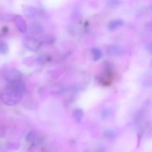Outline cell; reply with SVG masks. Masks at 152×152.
I'll return each instance as SVG.
<instances>
[{"mask_svg":"<svg viewBox=\"0 0 152 152\" xmlns=\"http://www.w3.org/2000/svg\"><path fill=\"white\" fill-rule=\"evenodd\" d=\"M22 94L16 93V92L11 91L10 90H6L0 95V99L2 101L3 103L9 106H13L16 105L20 102L22 99Z\"/></svg>","mask_w":152,"mask_h":152,"instance_id":"obj_1","label":"cell"},{"mask_svg":"<svg viewBox=\"0 0 152 152\" xmlns=\"http://www.w3.org/2000/svg\"><path fill=\"white\" fill-rule=\"evenodd\" d=\"M25 47L31 51H37L41 48L42 42L34 37H25L23 41Z\"/></svg>","mask_w":152,"mask_h":152,"instance_id":"obj_2","label":"cell"},{"mask_svg":"<svg viewBox=\"0 0 152 152\" xmlns=\"http://www.w3.org/2000/svg\"><path fill=\"white\" fill-rule=\"evenodd\" d=\"M25 85L21 80H13V81L9 82L7 85V89L11 91L16 92V93L22 94L25 91Z\"/></svg>","mask_w":152,"mask_h":152,"instance_id":"obj_3","label":"cell"},{"mask_svg":"<svg viewBox=\"0 0 152 152\" xmlns=\"http://www.w3.org/2000/svg\"><path fill=\"white\" fill-rule=\"evenodd\" d=\"M13 19L15 22V25L17 27L18 30L21 33L26 32L27 30H28V26H27L26 22H25V19L22 16H19V15H16V16H13Z\"/></svg>","mask_w":152,"mask_h":152,"instance_id":"obj_4","label":"cell"},{"mask_svg":"<svg viewBox=\"0 0 152 152\" xmlns=\"http://www.w3.org/2000/svg\"><path fill=\"white\" fill-rule=\"evenodd\" d=\"M22 77V74L19 72L18 70L15 69V68H12V69L9 70L6 74L5 78L8 80L9 82L13 81V80H20V77Z\"/></svg>","mask_w":152,"mask_h":152,"instance_id":"obj_5","label":"cell"},{"mask_svg":"<svg viewBox=\"0 0 152 152\" xmlns=\"http://www.w3.org/2000/svg\"><path fill=\"white\" fill-rule=\"evenodd\" d=\"M108 53L110 55H118L122 53V48L118 45H111L108 47Z\"/></svg>","mask_w":152,"mask_h":152,"instance_id":"obj_6","label":"cell"},{"mask_svg":"<svg viewBox=\"0 0 152 152\" xmlns=\"http://www.w3.org/2000/svg\"><path fill=\"white\" fill-rule=\"evenodd\" d=\"M123 25V21L121 19H116V20L111 21L108 25V29L110 31H114L119 27L122 26Z\"/></svg>","mask_w":152,"mask_h":152,"instance_id":"obj_7","label":"cell"},{"mask_svg":"<svg viewBox=\"0 0 152 152\" xmlns=\"http://www.w3.org/2000/svg\"><path fill=\"white\" fill-rule=\"evenodd\" d=\"M91 52L94 61H98L102 58V53L100 49L97 48H94L93 49H91Z\"/></svg>","mask_w":152,"mask_h":152,"instance_id":"obj_8","label":"cell"},{"mask_svg":"<svg viewBox=\"0 0 152 152\" xmlns=\"http://www.w3.org/2000/svg\"><path fill=\"white\" fill-rule=\"evenodd\" d=\"M83 114H84L83 111L82 109H80V108H77V109L74 110V117L77 123H80V122H81L83 117Z\"/></svg>","mask_w":152,"mask_h":152,"instance_id":"obj_9","label":"cell"},{"mask_svg":"<svg viewBox=\"0 0 152 152\" xmlns=\"http://www.w3.org/2000/svg\"><path fill=\"white\" fill-rule=\"evenodd\" d=\"M31 30L33 33L34 34H39V33L42 32L43 28L40 24L39 23H33L31 25Z\"/></svg>","mask_w":152,"mask_h":152,"instance_id":"obj_10","label":"cell"},{"mask_svg":"<svg viewBox=\"0 0 152 152\" xmlns=\"http://www.w3.org/2000/svg\"><path fill=\"white\" fill-rule=\"evenodd\" d=\"M24 12H25V14L28 17H34L37 14L36 9L32 7H27L24 10Z\"/></svg>","mask_w":152,"mask_h":152,"instance_id":"obj_11","label":"cell"},{"mask_svg":"<svg viewBox=\"0 0 152 152\" xmlns=\"http://www.w3.org/2000/svg\"><path fill=\"white\" fill-rule=\"evenodd\" d=\"M8 45L5 42H0V53L2 55H5L8 53Z\"/></svg>","mask_w":152,"mask_h":152,"instance_id":"obj_12","label":"cell"},{"mask_svg":"<svg viewBox=\"0 0 152 152\" xmlns=\"http://www.w3.org/2000/svg\"><path fill=\"white\" fill-rule=\"evenodd\" d=\"M43 41L46 43H48V44H51V43H53L54 42V38L50 35H46L43 38Z\"/></svg>","mask_w":152,"mask_h":152,"instance_id":"obj_13","label":"cell"}]
</instances>
